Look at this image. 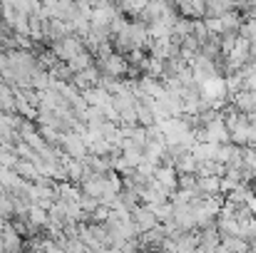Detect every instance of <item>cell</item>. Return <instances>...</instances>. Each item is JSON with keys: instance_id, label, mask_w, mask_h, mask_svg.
Instances as JSON below:
<instances>
[{"instance_id": "6", "label": "cell", "mask_w": 256, "mask_h": 253, "mask_svg": "<svg viewBox=\"0 0 256 253\" xmlns=\"http://www.w3.org/2000/svg\"><path fill=\"white\" fill-rule=\"evenodd\" d=\"M68 62H70L72 72H82V70H87L90 65H94V62H92V50H87V47L80 50V52H78L72 60H68Z\"/></svg>"}, {"instance_id": "1", "label": "cell", "mask_w": 256, "mask_h": 253, "mask_svg": "<svg viewBox=\"0 0 256 253\" xmlns=\"http://www.w3.org/2000/svg\"><path fill=\"white\" fill-rule=\"evenodd\" d=\"M132 221H134V226H137L140 234H144V231H150V229H154L160 224V219H157V214H154V209L150 204L134 206L132 209Z\"/></svg>"}, {"instance_id": "4", "label": "cell", "mask_w": 256, "mask_h": 253, "mask_svg": "<svg viewBox=\"0 0 256 253\" xmlns=\"http://www.w3.org/2000/svg\"><path fill=\"white\" fill-rule=\"evenodd\" d=\"M229 10H234L232 0H204V17H222Z\"/></svg>"}, {"instance_id": "2", "label": "cell", "mask_w": 256, "mask_h": 253, "mask_svg": "<svg viewBox=\"0 0 256 253\" xmlns=\"http://www.w3.org/2000/svg\"><path fill=\"white\" fill-rule=\"evenodd\" d=\"M82 97L87 99V104H94V107H107V104H112V92L104 89L102 84H92V87L82 89Z\"/></svg>"}, {"instance_id": "5", "label": "cell", "mask_w": 256, "mask_h": 253, "mask_svg": "<svg viewBox=\"0 0 256 253\" xmlns=\"http://www.w3.org/2000/svg\"><path fill=\"white\" fill-rule=\"evenodd\" d=\"M12 169H15L22 179H28V181H35V179L40 176V171H38V167H35V162H32V159H25V157H20L18 164H15Z\"/></svg>"}, {"instance_id": "7", "label": "cell", "mask_w": 256, "mask_h": 253, "mask_svg": "<svg viewBox=\"0 0 256 253\" xmlns=\"http://www.w3.org/2000/svg\"><path fill=\"white\" fill-rule=\"evenodd\" d=\"M249 50H252V60H256V35L249 40Z\"/></svg>"}, {"instance_id": "3", "label": "cell", "mask_w": 256, "mask_h": 253, "mask_svg": "<svg viewBox=\"0 0 256 253\" xmlns=\"http://www.w3.org/2000/svg\"><path fill=\"white\" fill-rule=\"evenodd\" d=\"M232 99H234V104H236L242 112H246V114H254L256 112V89L244 87V89H239Z\"/></svg>"}]
</instances>
